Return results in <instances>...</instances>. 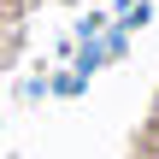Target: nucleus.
<instances>
[{
  "mask_svg": "<svg viewBox=\"0 0 159 159\" xmlns=\"http://www.w3.org/2000/svg\"><path fill=\"white\" fill-rule=\"evenodd\" d=\"M106 59H112V53H106V41H83V53H77V71L89 77V71H100Z\"/></svg>",
  "mask_w": 159,
  "mask_h": 159,
  "instance_id": "obj_1",
  "label": "nucleus"
},
{
  "mask_svg": "<svg viewBox=\"0 0 159 159\" xmlns=\"http://www.w3.org/2000/svg\"><path fill=\"white\" fill-rule=\"evenodd\" d=\"M148 18H153V6L142 0V6H130V12H124V24H118V30H136V24H148Z\"/></svg>",
  "mask_w": 159,
  "mask_h": 159,
  "instance_id": "obj_2",
  "label": "nucleus"
}]
</instances>
